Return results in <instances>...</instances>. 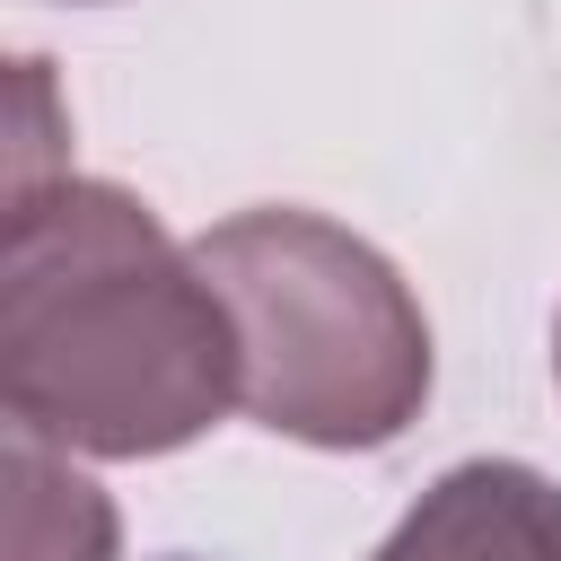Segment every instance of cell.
<instances>
[{"mask_svg": "<svg viewBox=\"0 0 561 561\" xmlns=\"http://www.w3.org/2000/svg\"><path fill=\"white\" fill-rule=\"evenodd\" d=\"M0 403L61 456H175L237 403V324L193 245L105 175L9 193Z\"/></svg>", "mask_w": 561, "mask_h": 561, "instance_id": "obj_1", "label": "cell"}, {"mask_svg": "<svg viewBox=\"0 0 561 561\" xmlns=\"http://www.w3.org/2000/svg\"><path fill=\"white\" fill-rule=\"evenodd\" d=\"M193 263L237 324V412L272 438L368 456L430 403V316L412 280L324 210H228L193 237Z\"/></svg>", "mask_w": 561, "mask_h": 561, "instance_id": "obj_2", "label": "cell"}, {"mask_svg": "<svg viewBox=\"0 0 561 561\" xmlns=\"http://www.w3.org/2000/svg\"><path fill=\"white\" fill-rule=\"evenodd\" d=\"M377 561H561V482L517 456H465L403 508Z\"/></svg>", "mask_w": 561, "mask_h": 561, "instance_id": "obj_3", "label": "cell"}, {"mask_svg": "<svg viewBox=\"0 0 561 561\" xmlns=\"http://www.w3.org/2000/svg\"><path fill=\"white\" fill-rule=\"evenodd\" d=\"M0 482H9V561H114V552H123L114 500H105L61 447L9 438Z\"/></svg>", "mask_w": 561, "mask_h": 561, "instance_id": "obj_4", "label": "cell"}, {"mask_svg": "<svg viewBox=\"0 0 561 561\" xmlns=\"http://www.w3.org/2000/svg\"><path fill=\"white\" fill-rule=\"evenodd\" d=\"M552 377H561V316H552Z\"/></svg>", "mask_w": 561, "mask_h": 561, "instance_id": "obj_5", "label": "cell"}, {"mask_svg": "<svg viewBox=\"0 0 561 561\" xmlns=\"http://www.w3.org/2000/svg\"><path fill=\"white\" fill-rule=\"evenodd\" d=\"M70 9H105V0H70Z\"/></svg>", "mask_w": 561, "mask_h": 561, "instance_id": "obj_6", "label": "cell"}]
</instances>
